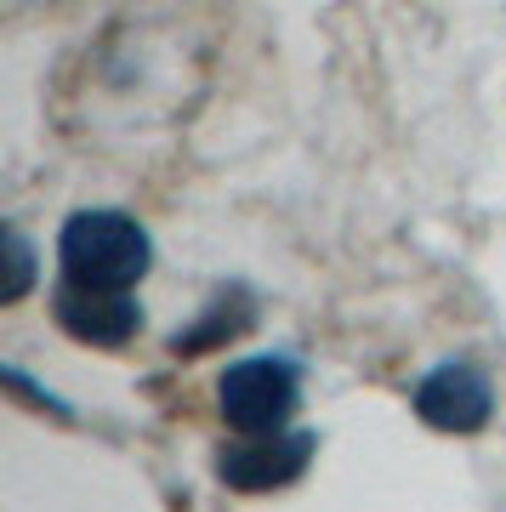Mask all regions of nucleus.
<instances>
[{
    "label": "nucleus",
    "instance_id": "obj_1",
    "mask_svg": "<svg viewBox=\"0 0 506 512\" xmlns=\"http://www.w3.org/2000/svg\"><path fill=\"white\" fill-rule=\"evenodd\" d=\"M154 245L126 211H74L57 234V268L74 291H131L148 274Z\"/></svg>",
    "mask_w": 506,
    "mask_h": 512
},
{
    "label": "nucleus",
    "instance_id": "obj_2",
    "mask_svg": "<svg viewBox=\"0 0 506 512\" xmlns=\"http://www.w3.org/2000/svg\"><path fill=\"white\" fill-rule=\"evenodd\" d=\"M217 404L239 439H279V433H290V416L302 404V370L279 353L239 359V365L222 370Z\"/></svg>",
    "mask_w": 506,
    "mask_h": 512
},
{
    "label": "nucleus",
    "instance_id": "obj_3",
    "mask_svg": "<svg viewBox=\"0 0 506 512\" xmlns=\"http://www.w3.org/2000/svg\"><path fill=\"white\" fill-rule=\"evenodd\" d=\"M416 416L433 433H455V439L484 433L489 416H495V387L478 365H438L416 387Z\"/></svg>",
    "mask_w": 506,
    "mask_h": 512
},
{
    "label": "nucleus",
    "instance_id": "obj_4",
    "mask_svg": "<svg viewBox=\"0 0 506 512\" xmlns=\"http://www.w3.org/2000/svg\"><path fill=\"white\" fill-rule=\"evenodd\" d=\"M319 439L313 433H279V439H245V444H228L217 456V478L228 490H245V495H262V490H285L296 478L308 473Z\"/></svg>",
    "mask_w": 506,
    "mask_h": 512
},
{
    "label": "nucleus",
    "instance_id": "obj_5",
    "mask_svg": "<svg viewBox=\"0 0 506 512\" xmlns=\"http://www.w3.org/2000/svg\"><path fill=\"white\" fill-rule=\"evenodd\" d=\"M52 313L63 336L86 342V348H126L143 325V308L131 291H74V285H63L52 296Z\"/></svg>",
    "mask_w": 506,
    "mask_h": 512
},
{
    "label": "nucleus",
    "instance_id": "obj_6",
    "mask_svg": "<svg viewBox=\"0 0 506 512\" xmlns=\"http://www.w3.org/2000/svg\"><path fill=\"white\" fill-rule=\"evenodd\" d=\"M251 319H256L251 291H245V285H228V291L211 296V308L199 313L194 325L171 336V353H182V359H194V353H211V348H222L228 336L251 330Z\"/></svg>",
    "mask_w": 506,
    "mask_h": 512
},
{
    "label": "nucleus",
    "instance_id": "obj_7",
    "mask_svg": "<svg viewBox=\"0 0 506 512\" xmlns=\"http://www.w3.org/2000/svg\"><path fill=\"white\" fill-rule=\"evenodd\" d=\"M0 251H6V285H0V302H23L29 285H35V251H29V239L23 228H0Z\"/></svg>",
    "mask_w": 506,
    "mask_h": 512
},
{
    "label": "nucleus",
    "instance_id": "obj_8",
    "mask_svg": "<svg viewBox=\"0 0 506 512\" xmlns=\"http://www.w3.org/2000/svg\"><path fill=\"white\" fill-rule=\"evenodd\" d=\"M0 382L12 387V393H18V399H29V404H35V410H52L57 421H69V404L57 399L52 387L29 382V370H23V365H0Z\"/></svg>",
    "mask_w": 506,
    "mask_h": 512
}]
</instances>
